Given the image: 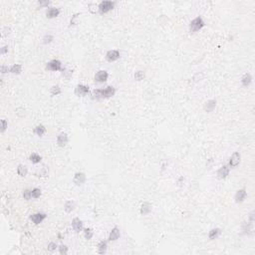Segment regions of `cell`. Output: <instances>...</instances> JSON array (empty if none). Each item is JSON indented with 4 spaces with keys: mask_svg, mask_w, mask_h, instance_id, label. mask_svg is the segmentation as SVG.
I'll return each instance as SVG.
<instances>
[{
    "mask_svg": "<svg viewBox=\"0 0 255 255\" xmlns=\"http://www.w3.org/2000/svg\"><path fill=\"white\" fill-rule=\"evenodd\" d=\"M116 94V88L113 86H108L104 89H95L92 91V99L93 100H102V99H109L112 98Z\"/></svg>",
    "mask_w": 255,
    "mask_h": 255,
    "instance_id": "obj_1",
    "label": "cell"
},
{
    "mask_svg": "<svg viewBox=\"0 0 255 255\" xmlns=\"http://www.w3.org/2000/svg\"><path fill=\"white\" fill-rule=\"evenodd\" d=\"M204 26H205L204 20L202 19V17L197 16V17H195L193 20L190 21V23L188 25V29H189L190 33H195L199 30H201Z\"/></svg>",
    "mask_w": 255,
    "mask_h": 255,
    "instance_id": "obj_2",
    "label": "cell"
},
{
    "mask_svg": "<svg viewBox=\"0 0 255 255\" xmlns=\"http://www.w3.org/2000/svg\"><path fill=\"white\" fill-rule=\"evenodd\" d=\"M115 6H116V2L111 1V0H104L99 4V8H98V12L101 15L107 14L108 12L113 10Z\"/></svg>",
    "mask_w": 255,
    "mask_h": 255,
    "instance_id": "obj_3",
    "label": "cell"
},
{
    "mask_svg": "<svg viewBox=\"0 0 255 255\" xmlns=\"http://www.w3.org/2000/svg\"><path fill=\"white\" fill-rule=\"evenodd\" d=\"M45 69L47 71H52V72H62L64 70V68L62 66V62L58 59H53V60L49 61L48 63H46Z\"/></svg>",
    "mask_w": 255,
    "mask_h": 255,
    "instance_id": "obj_4",
    "label": "cell"
},
{
    "mask_svg": "<svg viewBox=\"0 0 255 255\" xmlns=\"http://www.w3.org/2000/svg\"><path fill=\"white\" fill-rule=\"evenodd\" d=\"M46 218H47V214L44 213V212H36V213H33L29 216V219L35 225L42 223Z\"/></svg>",
    "mask_w": 255,
    "mask_h": 255,
    "instance_id": "obj_5",
    "label": "cell"
},
{
    "mask_svg": "<svg viewBox=\"0 0 255 255\" xmlns=\"http://www.w3.org/2000/svg\"><path fill=\"white\" fill-rule=\"evenodd\" d=\"M74 93H75V95L78 97H85L90 93V87L87 86V85H84V84H79L76 86Z\"/></svg>",
    "mask_w": 255,
    "mask_h": 255,
    "instance_id": "obj_6",
    "label": "cell"
},
{
    "mask_svg": "<svg viewBox=\"0 0 255 255\" xmlns=\"http://www.w3.org/2000/svg\"><path fill=\"white\" fill-rule=\"evenodd\" d=\"M240 160H241V155L239 152H234L233 154L231 155L230 159H229V161H228V167L229 168H236L237 165L240 164Z\"/></svg>",
    "mask_w": 255,
    "mask_h": 255,
    "instance_id": "obj_7",
    "label": "cell"
},
{
    "mask_svg": "<svg viewBox=\"0 0 255 255\" xmlns=\"http://www.w3.org/2000/svg\"><path fill=\"white\" fill-rule=\"evenodd\" d=\"M105 57H106V60H107L108 62H116V61L119 60V59H120L121 53H120V51L116 50V49L109 50L108 52L106 53Z\"/></svg>",
    "mask_w": 255,
    "mask_h": 255,
    "instance_id": "obj_8",
    "label": "cell"
},
{
    "mask_svg": "<svg viewBox=\"0 0 255 255\" xmlns=\"http://www.w3.org/2000/svg\"><path fill=\"white\" fill-rule=\"evenodd\" d=\"M109 79V73L106 70H100L95 74L94 80L96 83H105Z\"/></svg>",
    "mask_w": 255,
    "mask_h": 255,
    "instance_id": "obj_9",
    "label": "cell"
},
{
    "mask_svg": "<svg viewBox=\"0 0 255 255\" xmlns=\"http://www.w3.org/2000/svg\"><path fill=\"white\" fill-rule=\"evenodd\" d=\"M86 180H87V176L83 172H77L74 175V177H73V181L76 185H83L85 182H86Z\"/></svg>",
    "mask_w": 255,
    "mask_h": 255,
    "instance_id": "obj_10",
    "label": "cell"
},
{
    "mask_svg": "<svg viewBox=\"0 0 255 255\" xmlns=\"http://www.w3.org/2000/svg\"><path fill=\"white\" fill-rule=\"evenodd\" d=\"M229 172H230V168L228 167V164H224L221 165L219 168L216 175H217V178L219 180H225L228 176H229Z\"/></svg>",
    "mask_w": 255,
    "mask_h": 255,
    "instance_id": "obj_11",
    "label": "cell"
},
{
    "mask_svg": "<svg viewBox=\"0 0 255 255\" xmlns=\"http://www.w3.org/2000/svg\"><path fill=\"white\" fill-rule=\"evenodd\" d=\"M242 234L244 235H251L253 233V223L249 221H243L241 224Z\"/></svg>",
    "mask_w": 255,
    "mask_h": 255,
    "instance_id": "obj_12",
    "label": "cell"
},
{
    "mask_svg": "<svg viewBox=\"0 0 255 255\" xmlns=\"http://www.w3.org/2000/svg\"><path fill=\"white\" fill-rule=\"evenodd\" d=\"M246 196H247V191H246V188H240L236 191V193L234 195V199L236 203H241L245 200Z\"/></svg>",
    "mask_w": 255,
    "mask_h": 255,
    "instance_id": "obj_13",
    "label": "cell"
},
{
    "mask_svg": "<svg viewBox=\"0 0 255 255\" xmlns=\"http://www.w3.org/2000/svg\"><path fill=\"white\" fill-rule=\"evenodd\" d=\"M216 105H217V101L215 99H210L203 104V110L206 113H211L214 111V109L216 108Z\"/></svg>",
    "mask_w": 255,
    "mask_h": 255,
    "instance_id": "obj_14",
    "label": "cell"
},
{
    "mask_svg": "<svg viewBox=\"0 0 255 255\" xmlns=\"http://www.w3.org/2000/svg\"><path fill=\"white\" fill-rule=\"evenodd\" d=\"M72 228L74 229V231L75 232H81V231H83V229H84V223L83 221L81 220L79 217H75L72 219Z\"/></svg>",
    "mask_w": 255,
    "mask_h": 255,
    "instance_id": "obj_15",
    "label": "cell"
},
{
    "mask_svg": "<svg viewBox=\"0 0 255 255\" xmlns=\"http://www.w3.org/2000/svg\"><path fill=\"white\" fill-rule=\"evenodd\" d=\"M60 9L57 7H48V9L46 10L45 14H46V17L49 19H53V18H56L59 15H60Z\"/></svg>",
    "mask_w": 255,
    "mask_h": 255,
    "instance_id": "obj_16",
    "label": "cell"
},
{
    "mask_svg": "<svg viewBox=\"0 0 255 255\" xmlns=\"http://www.w3.org/2000/svg\"><path fill=\"white\" fill-rule=\"evenodd\" d=\"M121 236V231H120V228L118 226H115L112 228V230L110 231L109 233V237H108V240L109 241H117L119 238H120Z\"/></svg>",
    "mask_w": 255,
    "mask_h": 255,
    "instance_id": "obj_17",
    "label": "cell"
},
{
    "mask_svg": "<svg viewBox=\"0 0 255 255\" xmlns=\"http://www.w3.org/2000/svg\"><path fill=\"white\" fill-rule=\"evenodd\" d=\"M68 142H69V138H68V135L66 133H61V134L58 135V137H57V144L60 148L66 147Z\"/></svg>",
    "mask_w": 255,
    "mask_h": 255,
    "instance_id": "obj_18",
    "label": "cell"
},
{
    "mask_svg": "<svg viewBox=\"0 0 255 255\" xmlns=\"http://www.w3.org/2000/svg\"><path fill=\"white\" fill-rule=\"evenodd\" d=\"M152 210V206L150 202L144 201L143 204L141 205V208H140V212H141L142 215H148L150 214Z\"/></svg>",
    "mask_w": 255,
    "mask_h": 255,
    "instance_id": "obj_19",
    "label": "cell"
},
{
    "mask_svg": "<svg viewBox=\"0 0 255 255\" xmlns=\"http://www.w3.org/2000/svg\"><path fill=\"white\" fill-rule=\"evenodd\" d=\"M252 83V76L249 73H245L241 78V84L244 88L249 87Z\"/></svg>",
    "mask_w": 255,
    "mask_h": 255,
    "instance_id": "obj_20",
    "label": "cell"
},
{
    "mask_svg": "<svg viewBox=\"0 0 255 255\" xmlns=\"http://www.w3.org/2000/svg\"><path fill=\"white\" fill-rule=\"evenodd\" d=\"M221 229L218 228V227H215V228H212L211 230L208 232V238H209L210 240H214L216 238H218V237L220 236V234H221Z\"/></svg>",
    "mask_w": 255,
    "mask_h": 255,
    "instance_id": "obj_21",
    "label": "cell"
},
{
    "mask_svg": "<svg viewBox=\"0 0 255 255\" xmlns=\"http://www.w3.org/2000/svg\"><path fill=\"white\" fill-rule=\"evenodd\" d=\"M76 208V202L74 200H67L65 202V204H64V210L67 213H71V212H73Z\"/></svg>",
    "mask_w": 255,
    "mask_h": 255,
    "instance_id": "obj_22",
    "label": "cell"
},
{
    "mask_svg": "<svg viewBox=\"0 0 255 255\" xmlns=\"http://www.w3.org/2000/svg\"><path fill=\"white\" fill-rule=\"evenodd\" d=\"M33 132H34V134L38 136V137H43V136L47 133V129H46V127L43 125H38L34 127Z\"/></svg>",
    "mask_w": 255,
    "mask_h": 255,
    "instance_id": "obj_23",
    "label": "cell"
},
{
    "mask_svg": "<svg viewBox=\"0 0 255 255\" xmlns=\"http://www.w3.org/2000/svg\"><path fill=\"white\" fill-rule=\"evenodd\" d=\"M108 249V242L106 240H102L98 244V253L99 254H105Z\"/></svg>",
    "mask_w": 255,
    "mask_h": 255,
    "instance_id": "obj_24",
    "label": "cell"
},
{
    "mask_svg": "<svg viewBox=\"0 0 255 255\" xmlns=\"http://www.w3.org/2000/svg\"><path fill=\"white\" fill-rule=\"evenodd\" d=\"M21 72H22V65H20V64H13L9 69V73L14 75H19L21 74Z\"/></svg>",
    "mask_w": 255,
    "mask_h": 255,
    "instance_id": "obj_25",
    "label": "cell"
},
{
    "mask_svg": "<svg viewBox=\"0 0 255 255\" xmlns=\"http://www.w3.org/2000/svg\"><path fill=\"white\" fill-rule=\"evenodd\" d=\"M17 173H18V176H20L21 177H25L28 173L27 167H25L24 164H18V167H17Z\"/></svg>",
    "mask_w": 255,
    "mask_h": 255,
    "instance_id": "obj_26",
    "label": "cell"
},
{
    "mask_svg": "<svg viewBox=\"0 0 255 255\" xmlns=\"http://www.w3.org/2000/svg\"><path fill=\"white\" fill-rule=\"evenodd\" d=\"M29 160H30L32 164H40L41 163L42 158H41L40 155L37 154V152H32V154L29 156Z\"/></svg>",
    "mask_w": 255,
    "mask_h": 255,
    "instance_id": "obj_27",
    "label": "cell"
},
{
    "mask_svg": "<svg viewBox=\"0 0 255 255\" xmlns=\"http://www.w3.org/2000/svg\"><path fill=\"white\" fill-rule=\"evenodd\" d=\"M61 93H62V89L59 85H54V86H52L50 89V94L52 97L60 95Z\"/></svg>",
    "mask_w": 255,
    "mask_h": 255,
    "instance_id": "obj_28",
    "label": "cell"
},
{
    "mask_svg": "<svg viewBox=\"0 0 255 255\" xmlns=\"http://www.w3.org/2000/svg\"><path fill=\"white\" fill-rule=\"evenodd\" d=\"M83 232H84V237L86 238L87 240H90L93 238V236H94V230H93L92 228L90 227H86L83 229Z\"/></svg>",
    "mask_w": 255,
    "mask_h": 255,
    "instance_id": "obj_29",
    "label": "cell"
},
{
    "mask_svg": "<svg viewBox=\"0 0 255 255\" xmlns=\"http://www.w3.org/2000/svg\"><path fill=\"white\" fill-rule=\"evenodd\" d=\"M134 78H135L136 81H139V82L140 81H143L144 78H146V73H144V72L142 71V70L137 71L134 75Z\"/></svg>",
    "mask_w": 255,
    "mask_h": 255,
    "instance_id": "obj_30",
    "label": "cell"
},
{
    "mask_svg": "<svg viewBox=\"0 0 255 255\" xmlns=\"http://www.w3.org/2000/svg\"><path fill=\"white\" fill-rule=\"evenodd\" d=\"M203 79H204V73H203V72H198V73H196L192 77V82L198 83V82H200V81H202Z\"/></svg>",
    "mask_w": 255,
    "mask_h": 255,
    "instance_id": "obj_31",
    "label": "cell"
},
{
    "mask_svg": "<svg viewBox=\"0 0 255 255\" xmlns=\"http://www.w3.org/2000/svg\"><path fill=\"white\" fill-rule=\"evenodd\" d=\"M23 198L26 199V200H30L32 198V189H29V188H26L23 190Z\"/></svg>",
    "mask_w": 255,
    "mask_h": 255,
    "instance_id": "obj_32",
    "label": "cell"
},
{
    "mask_svg": "<svg viewBox=\"0 0 255 255\" xmlns=\"http://www.w3.org/2000/svg\"><path fill=\"white\" fill-rule=\"evenodd\" d=\"M42 195V190L38 188H35L32 189V198L34 199H38Z\"/></svg>",
    "mask_w": 255,
    "mask_h": 255,
    "instance_id": "obj_33",
    "label": "cell"
},
{
    "mask_svg": "<svg viewBox=\"0 0 255 255\" xmlns=\"http://www.w3.org/2000/svg\"><path fill=\"white\" fill-rule=\"evenodd\" d=\"M43 41V44L44 45H48V44H50L51 42H52L53 40H54V37L51 35V34H46V35L43 37V39H42Z\"/></svg>",
    "mask_w": 255,
    "mask_h": 255,
    "instance_id": "obj_34",
    "label": "cell"
},
{
    "mask_svg": "<svg viewBox=\"0 0 255 255\" xmlns=\"http://www.w3.org/2000/svg\"><path fill=\"white\" fill-rule=\"evenodd\" d=\"M62 75L65 79L69 80L72 77V75H73V70H67V69L64 68V70L62 71Z\"/></svg>",
    "mask_w": 255,
    "mask_h": 255,
    "instance_id": "obj_35",
    "label": "cell"
},
{
    "mask_svg": "<svg viewBox=\"0 0 255 255\" xmlns=\"http://www.w3.org/2000/svg\"><path fill=\"white\" fill-rule=\"evenodd\" d=\"M58 249H59V253H60L61 255H66L68 253V246L67 245L61 244L58 247Z\"/></svg>",
    "mask_w": 255,
    "mask_h": 255,
    "instance_id": "obj_36",
    "label": "cell"
},
{
    "mask_svg": "<svg viewBox=\"0 0 255 255\" xmlns=\"http://www.w3.org/2000/svg\"><path fill=\"white\" fill-rule=\"evenodd\" d=\"M79 15H80V13H76V14H74L73 16H72V18L70 20V26H74V25H77L78 24L77 19H78Z\"/></svg>",
    "mask_w": 255,
    "mask_h": 255,
    "instance_id": "obj_37",
    "label": "cell"
},
{
    "mask_svg": "<svg viewBox=\"0 0 255 255\" xmlns=\"http://www.w3.org/2000/svg\"><path fill=\"white\" fill-rule=\"evenodd\" d=\"M7 127H8V122L5 120V119H2L1 120V133L2 134L7 130Z\"/></svg>",
    "mask_w": 255,
    "mask_h": 255,
    "instance_id": "obj_38",
    "label": "cell"
},
{
    "mask_svg": "<svg viewBox=\"0 0 255 255\" xmlns=\"http://www.w3.org/2000/svg\"><path fill=\"white\" fill-rule=\"evenodd\" d=\"M48 173H49V168L48 167H44L40 171V176H43V177H46L48 176Z\"/></svg>",
    "mask_w": 255,
    "mask_h": 255,
    "instance_id": "obj_39",
    "label": "cell"
},
{
    "mask_svg": "<svg viewBox=\"0 0 255 255\" xmlns=\"http://www.w3.org/2000/svg\"><path fill=\"white\" fill-rule=\"evenodd\" d=\"M47 248H48L49 251L53 252V251H55V250L58 248V245L55 243V242H50V243L48 244V247Z\"/></svg>",
    "mask_w": 255,
    "mask_h": 255,
    "instance_id": "obj_40",
    "label": "cell"
},
{
    "mask_svg": "<svg viewBox=\"0 0 255 255\" xmlns=\"http://www.w3.org/2000/svg\"><path fill=\"white\" fill-rule=\"evenodd\" d=\"M16 115L18 116L19 118H22L25 116V109L23 108H18L16 109Z\"/></svg>",
    "mask_w": 255,
    "mask_h": 255,
    "instance_id": "obj_41",
    "label": "cell"
},
{
    "mask_svg": "<svg viewBox=\"0 0 255 255\" xmlns=\"http://www.w3.org/2000/svg\"><path fill=\"white\" fill-rule=\"evenodd\" d=\"M51 4L50 1H38V6H39L40 8L42 7H49V5Z\"/></svg>",
    "mask_w": 255,
    "mask_h": 255,
    "instance_id": "obj_42",
    "label": "cell"
},
{
    "mask_svg": "<svg viewBox=\"0 0 255 255\" xmlns=\"http://www.w3.org/2000/svg\"><path fill=\"white\" fill-rule=\"evenodd\" d=\"M9 69H10V67L5 66V65H2L1 68H0V71H1L2 74H6V73H8V72H9Z\"/></svg>",
    "mask_w": 255,
    "mask_h": 255,
    "instance_id": "obj_43",
    "label": "cell"
},
{
    "mask_svg": "<svg viewBox=\"0 0 255 255\" xmlns=\"http://www.w3.org/2000/svg\"><path fill=\"white\" fill-rule=\"evenodd\" d=\"M254 214H255V211L252 210L251 212L249 213V216H248V221L249 222H254Z\"/></svg>",
    "mask_w": 255,
    "mask_h": 255,
    "instance_id": "obj_44",
    "label": "cell"
},
{
    "mask_svg": "<svg viewBox=\"0 0 255 255\" xmlns=\"http://www.w3.org/2000/svg\"><path fill=\"white\" fill-rule=\"evenodd\" d=\"M1 55H5L6 53H8V46H3V47L1 48Z\"/></svg>",
    "mask_w": 255,
    "mask_h": 255,
    "instance_id": "obj_45",
    "label": "cell"
},
{
    "mask_svg": "<svg viewBox=\"0 0 255 255\" xmlns=\"http://www.w3.org/2000/svg\"><path fill=\"white\" fill-rule=\"evenodd\" d=\"M10 33V29L8 28V27H4V29H3V36H7L8 34Z\"/></svg>",
    "mask_w": 255,
    "mask_h": 255,
    "instance_id": "obj_46",
    "label": "cell"
},
{
    "mask_svg": "<svg viewBox=\"0 0 255 255\" xmlns=\"http://www.w3.org/2000/svg\"><path fill=\"white\" fill-rule=\"evenodd\" d=\"M184 176H180V178H178V180H177V185H178V186H181L182 184H184Z\"/></svg>",
    "mask_w": 255,
    "mask_h": 255,
    "instance_id": "obj_47",
    "label": "cell"
}]
</instances>
